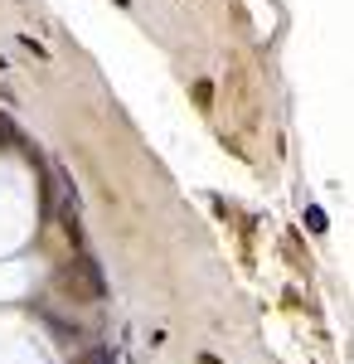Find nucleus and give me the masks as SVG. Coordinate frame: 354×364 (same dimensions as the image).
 <instances>
[{"label":"nucleus","instance_id":"nucleus-1","mask_svg":"<svg viewBox=\"0 0 354 364\" xmlns=\"http://www.w3.org/2000/svg\"><path fill=\"white\" fill-rule=\"evenodd\" d=\"M20 44H25V49H29V54H34V58H49V49H44V44H39L34 34H20Z\"/></svg>","mask_w":354,"mask_h":364},{"label":"nucleus","instance_id":"nucleus-2","mask_svg":"<svg viewBox=\"0 0 354 364\" xmlns=\"http://www.w3.org/2000/svg\"><path fill=\"white\" fill-rule=\"evenodd\" d=\"M306 224H311L316 233H321V228H326V214H321V209H306Z\"/></svg>","mask_w":354,"mask_h":364},{"label":"nucleus","instance_id":"nucleus-3","mask_svg":"<svg viewBox=\"0 0 354 364\" xmlns=\"http://www.w3.org/2000/svg\"><path fill=\"white\" fill-rule=\"evenodd\" d=\"M82 364H117V360H112V350H97V355H87Z\"/></svg>","mask_w":354,"mask_h":364}]
</instances>
